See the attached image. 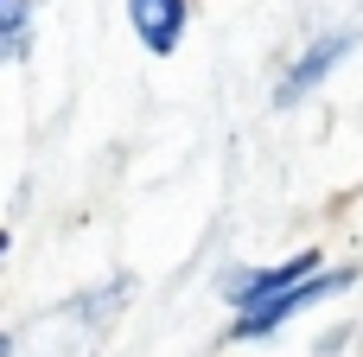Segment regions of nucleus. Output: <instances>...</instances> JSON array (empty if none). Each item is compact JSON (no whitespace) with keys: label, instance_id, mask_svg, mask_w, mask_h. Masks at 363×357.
<instances>
[{"label":"nucleus","instance_id":"obj_6","mask_svg":"<svg viewBox=\"0 0 363 357\" xmlns=\"http://www.w3.org/2000/svg\"><path fill=\"white\" fill-rule=\"evenodd\" d=\"M0 357H13V339H6V332H0Z\"/></svg>","mask_w":363,"mask_h":357},{"label":"nucleus","instance_id":"obj_2","mask_svg":"<svg viewBox=\"0 0 363 357\" xmlns=\"http://www.w3.org/2000/svg\"><path fill=\"white\" fill-rule=\"evenodd\" d=\"M351 51H357V32H351V26L319 32V38H313L306 51H294V64L281 70V83H274V109H300V102H306V96H313Z\"/></svg>","mask_w":363,"mask_h":357},{"label":"nucleus","instance_id":"obj_4","mask_svg":"<svg viewBox=\"0 0 363 357\" xmlns=\"http://www.w3.org/2000/svg\"><path fill=\"white\" fill-rule=\"evenodd\" d=\"M128 26L153 57H172L191 26V0H128Z\"/></svg>","mask_w":363,"mask_h":357},{"label":"nucleus","instance_id":"obj_5","mask_svg":"<svg viewBox=\"0 0 363 357\" xmlns=\"http://www.w3.org/2000/svg\"><path fill=\"white\" fill-rule=\"evenodd\" d=\"M32 45V0H0V64L26 57Z\"/></svg>","mask_w":363,"mask_h":357},{"label":"nucleus","instance_id":"obj_1","mask_svg":"<svg viewBox=\"0 0 363 357\" xmlns=\"http://www.w3.org/2000/svg\"><path fill=\"white\" fill-rule=\"evenodd\" d=\"M351 281H357V268H319V275H306V281H294V287H281V294H268V300L242 307V313L230 319V339H236V345H249V339H274L281 326H294L300 313L325 307V300H332V294H345Z\"/></svg>","mask_w":363,"mask_h":357},{"label":"nucleus","instance_id":"obj_3","mask_svg":"<svg viewBox=\"0 0 363 357\" xmlns=\"http://www.w3.org/2000/svg\"><path fill=\"white\" fill-rule=\"evenodd\" d=\"M319 268H325L319 249H300V256H281V262H262V268H230L223 275V300L242 313V307H255V300H268V294H281V287H294V281H306Z\"/></svg>","mask_w":363,"mask_h":357}]
</instances>
